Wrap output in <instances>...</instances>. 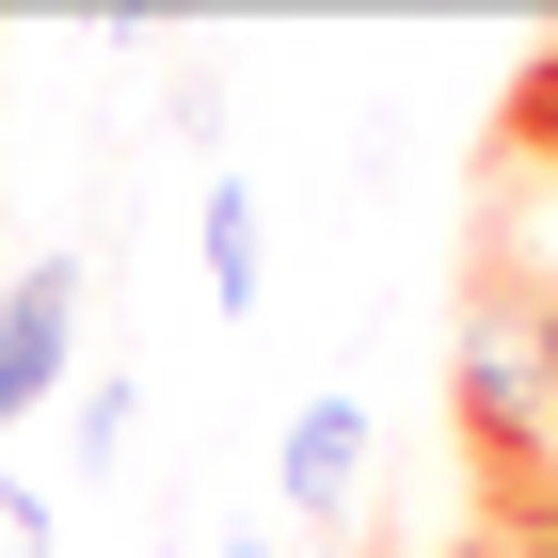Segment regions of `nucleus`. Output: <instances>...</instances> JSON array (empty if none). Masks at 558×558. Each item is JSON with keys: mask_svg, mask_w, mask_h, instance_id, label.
<instances>
[{"mask_svg": "<svg viewBox=\"0 0 558 558\" xmlns=\"http://www.w3.org/2000/svg\"><path fill=\"white\" fill-rule=\"evenodd\" d=\"M447 399H463V447H478V478H511V511H526V495L558 478V303L495 271V288L463 303Z\"/></svg>", "mask_w": 558, "mask_h": 558, "instance_id": "1", "label": "nucleus"}, {"mask_svg": "<svg viewBox=\"0 0 558 558\" xmlns=\"http://www.w3.org/2000/svg\"><path fill=\"white\" fill-rule=\"evenodd\" d=\"M64 351H81V256H33L16 288H0V430L64 384Z\"/></svg>", "mask_w": 558, "mask_h": 558, "instance_id": "2", "label": "nucleus"}, {"mask_svg": "<svg viewBox=\"0 0 558 558\" xmlns=\"http://www.w3.org/2000/svg\"><path fill=\"white\" fill-rule=\"evenodd\" d=\"M271 478H288L303 526H351V495H367V399H303L288 447H271Z\"/></svg>", "mask_w": 558, "mask_h": 558, "instance_id": "3", "label": "nucleus"}, {"mask_svg": "<svg viewBox=\"0 0 558 558\" xmlns=\"http://www.w3.org/2000/svg\"><path fill=\"white\" fill-rule=\"evenodd\" d=\"M208 288H223V319H256V288H271V223H256L240 175L208 192Z\"/></svg>", "mask_w": 558, "mask_h": 558, "instance_id": "4", "label": "nucleus"}, {"mask_svg": "<svg viewBox=\"0 0 558 558\" xmlns=\"http://www.w3.org/2000/svg\"><path fill=\"white\" fill-rule=\"evenodd\" d=\"M129 415H144V399H129V367H112V384H81V447H96V463L129 447Z\"/></svg>", "mask_w": 558, "mask_h": 558, "instance_id": "5", "label": "nucleus"}, {"mask_svg": "<svg viewBox=\"0 0 558 558\" xmlns=\"http://www.w3.org/2000/svg\"><path fill=\"white\" fill-rule=\"evenodd\" d=\"M0 558H48V511L16 495V478H0Z\"/></svg>", "mask_w": 558, "mask_h": 558, "instance_id": "6", "label": "nucleus"}, {"mask_svg": "<svg viewBox=\"0 0 558 558\" xmlns=\"http://www.w3.org/2000/svg\"><path fill=\"white\" fill-rule=\"evenodd\" d=\"M526 144H543V160H558V48H543V64H526Z\"/></svg>", "mask_w": 558, "mask_h": 558, "instance_id": "7", "label": "nucleus"}, {"mask_svg": "<svg viewBox=\"0 0 558 558\" xmlns=\"http://www.w3.org/2000/svg\"><path fill=\"white\" fill-rule=\"evenodd\" d=\"M526 526H543V543H558V478H543V495H526Z\"/></svg>", "mask_w": 558, "mask_h": 558, "instance_id": "8", "label": "nucleus"}]
</instances>
